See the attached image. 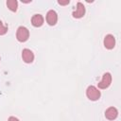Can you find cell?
I'll list each match as a JSON object with an SVG mask.
<instances>
[{"label": "cell", "instance_id": "obj_1", "mask_svg": "<svg viewBox=\"0 0 121 121\" xmlns=\"http://www.w3.org/2000/svg\"><path fill=\"white\" fill-rule=\"evenodd\" d=\"M16 38L21 43L27 41L29 38V30L26 26H19L16 31Z\"/></svg>", "mask_w": 121, "mask_h": 121}, {"label": "cell", "instance_id": "obj_2", "mask_svg": "<svg viewBox=\"0 0 121 121\" xmlns=\"http://www.w3.org/2000/svg\"><path fill=\"white\" fill-rule=\"evenodd\" d=\"M86 95H87V97H88L90 100L95 101V100H98V99L100 98L101 94H100V91H98V89H97L96 87L91 85V86H89V87L87 88V90H86Z\"/></svg>", "mask_w": 121, "mask_h": 121}, {"label": "cell", "instance_id": "obj_3", "mask_svg": "<svg viewBox=\"0 0 121 121\" xmlns=\"http://www.w3.org/2000/svg\"><path fill=\"white\" fill-rule=\"evenodd\" d=\"M111 83H112V75L109 72H107L103 74L102 79L100 82L97 83V86L99 89H106L111 85Z\"/></svg>", "mask_w": 121, "mask_h": 121}, {"label": "cell", "instance_id": "obj_4", "mask_svg": "<svg viewBox=\"0 0 121 121\" xmlns=\"http://www.w3.org/2000/svg\"><path fill=\"white\" fill-rule=\"evenodd\" d=\"M22 59L26 63H31L34 60V54L30 49L25 48L22 51Z\"/></svg>", "mask_w": 121, "mask_h": 121}, {"label": "cell", "instance_id": "obj_5", "mask_svg": "<svg viewBox=\"0 0 121 121\" xmlns=\"http://www.w3.org/2000/svg\"><path fill=\"white\" fill-rule=\"evenodd\" d=\"M58 21V14L55 10L50 9L46 13V22L49 26H55Z\"/></svg>", "mask_w": 121, "mask_h": 121}, {"label": "cell", "instance_id": "obj_6", "mask_svg": "<svg viewBox=\"0 0 121 121\" xmlns=\"http://www.w3.org/2000/svg\"><path fill=\"white\" fill-rule=\"evenodd\" d=\"M85 14V7L81 2H78L77 3V9L76 10L73 12V17L74 18H81L83 17Z\"/></svg>", "mask_w": 121, "mask_h": 121}, {"label": "cell", "instance_id": "obj_7", "mask_svg": "<svg viewBox=\"0 0 121 121\" xmlns=\"http://www.w3.org/2000/svg\"><path fill=\"white\" fill-rule=\"evenodd\" d=\"M104 46L107 49H112L115 45V39L112 34H108L104 38Z\"/></svg>", "mask_w": 121, "mask_h": 121}, {"label": "cell", "instance_id": "obj_8", "mask_svg": "<svg viewBox=\"0 0 121 121\" xmlns=\"http://www.w3.org/2000/svg\"><path fill=\"white\" fill-rule=\"evenodd\" d=\"M118 115V111L114 107H110L105 111V117L109 120H113L117 117Z\"/></svg>", "mask_w": 121, "mask_h": 121}, {"label": "cell", "instance_id": "obj_9", "mask_svg": "<svg viewBox=\"0 0 121 121\" xmlns=\"http://www.w3.org/2000/svg\"><path fill=\"white\" fill-rule=\"evenodd\" d=\"M31 24L35 27L42 26L43 24V17L41 14H34L31 18Z\"/></svg>", "mask_w": 121, "mask_h": 121}, {"label": "cell", "instance_id": "obj_10", "mask_svg": "<svg viewBox=\"0 0 121 121\" xmlns=\"http://www.w3.org/2000/svg\"><path fill=\"white\" fill-rule=\"evenodd\" d=\"M7 7L11 11H16L18 8V2L16 0H8L7 1Z\"/></svg>", "mask_w": 121, "mask_h": 121}, {"label": "cell", "instance_id": "obj_11", "mask_svg": "<svg viewBox=\"0 0 121 121\" xmlns=\"http://www.w3.org/2000/svg\"><path fill=\"white\" fill-rule=\"evenodd\" d=\"M8 31V26L3 24L2 21H0V35H5Z\"/></svg>", "mask_w": 121, "mask_h": 121}, {"label": "cell", "instance_id": "obj_12", "mask_svg": "<svg viewBox=\"0 0 121 121\" xmlns=\"http://www.w3.org/2000/svg\"><path fill=\"white\" fill-rule=\"evenodd\" d=\"M58 3H59L60 5H62V6H64V5H68V4H69V0H65V1H61V0H59V1H58Z\"/></svg>", "mask_w": 121, "mask_h": 121}, {"label": "cell", "instance_id": "obj_13", "mask_svg": "<svg viewBox=\"0 0 121 121\" xmlns=\"http://www.w3.org/2000/svg\"><path fill=\"white\" fill-rule=\"evenodd\" d=\"M8 121H20L18 118H16V117H14V116H10L9 118V120Z\"/></svg>", "mask_w": 121, "mask_h": 121}]
</instances>
